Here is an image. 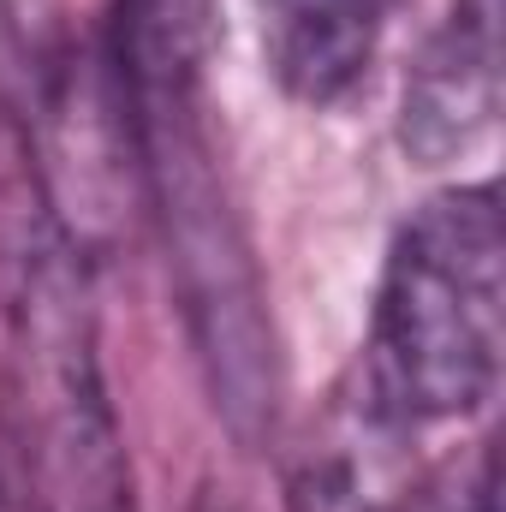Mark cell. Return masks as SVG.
I'll use <instances>...</instances> for the list:
<instances>
[{
  "label": "cell",
  "mask_w": 506,
  "mask_h": 512,
  "mask_svg": "<svg viewBox=\"0 0 506 512\" xmlns=\"http://www.w3.org/2000/svg\"><path fill=\"white\" fill-rule=\"evenodd\" d=\"M0 417L36 512H137L102 376L90 256L66 239L36 143L0 114Z\"/></svg>",
  "instance_id": "1"
},
{
  "label": "cell",
  "mask_w": 506,
  "mask_h": 512,
  "mask_svg": "<svg viewBox=\"0 0 506 512\" xmlns=\"http://www.w3.org/2000/svg\"><path fill=\"white\" fill-rule=\"evenodd\" d=\"M506 233L495 185L429 197L393 239L376 286L364 382L411 429L477 411L501 382Z\"/></svg>",
  "instance_id": "2"
},
{
  "label": "cell",
  "mask_w": 506,
  "mask_h": 512,
  "mask_svg": "<svg viewBox=\"0 0 506 512\" xmlns=\"http://www.w3.org/2000/svg\"><path fill=\"white\" fill-rule=\"evenodd\" d=\"M126 108L137 131V173L167 233V262L191 340L209 364L215 405L239 441H256L274 411V334L245 227L203 126V84H126Z\"/></svg>",
  "instance_id": "3"
},
{
  "label": "cell",
  "mask_w": 506,
  "mask_h": 512,
  "mask_svg": "<svg viewBox=\"0 0 506 512\" xmlns=\"http://www.w3.org/2000/svg\"><path fill=\"white\" fill-rule=\"evenodd\" d=\"M501 114V0H459L405 84L399 143L441 167L477 149Z\"/></svg>",
  "instance_id": "4"
},
{
  "label": "cell",
  "mask_w": 506,
  "mask_h": 512,
  "mask_svg": "<svg viewBox=\"0 0 506 512\" xmlns=\"http://www.w3.org/2000/svg\"><path fill=\"white\" fill-rule=\"evenodd\" d=\"M411 423L387 411L358 376L334 393L322 423L298 441L286 471V512H411Z\"/></svg>",
  "instance_id": "5"
},
{
  "label": "cell",
  "mask_w": 506,
  "mask_h": 512,
  "mask_svg": "<svg viewBox=\"0 0 506 512\" xmlns=\"http://www.w3.org/2000/svg\"><path fill=\"white\" fill-rule=\"evenodd\" d=\"M262 60L304 108L346 102L376 66L387 0H256Z\"/></svg>",
  "instance_id": "6"
},
{
  "label": "cell",
  "mask_w": 506,
  "mask_h": 512,
  "mask_svg": "<svg viewBox=\"0 0 506 512\" xmlns=\"http://www.w3.org/2000/svg\"><path fill=\"white\" fill-rule=\"evenodd\" d=\"M459 512H495V459H483V471H477V489L459 501Z\"/></svg>",
  "instance_id": "7"
},
{
  "label": "cell",
  "mask_w": 506,
  "mask_h": 512,
  "mask_svg": "<svg viewBox=\"0 0 506 512\" xmlns=\"http://www.w3.org/2000/svg\"><path fill=\"white\" fill-rule=\"evenodd\" d=\"M6 453H12V435H6V417H0V512H18V501H12V477H6Z\"/></svg>",
  "instance_id": "8"
},
{
  "label": "cell",
  "mask_w": 506,
  "mask_h": 512,
  "mask_svg": "<svg viewBox=\"0 0 506 512\" xmlns=\"http://www.w3.org/2000/svg\"><path fill=\"white\" fill-rule=\"evenodd\" d=\"M191 512H239V507H227V501H197Z\"/></svg>",
  "instance_id": "9"
}]
</instances>
